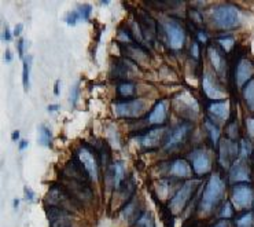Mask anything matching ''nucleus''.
Wrapping results in <instances>:
<instances>
[{
	"label": "nucleus",
	"instance_id": "423d86ee",
	"mask_svg": "<svg viewBox=\"0 0 254 227\" xmlns=\"http://www.w3.org/2000/svg\"><path fill=\"white\" fill-rule=\"evenodd\" d=\"M196 187H198V182L196 180H189V182H186L176 191V194L172 197L171 203H169V211H171V214H180L186 208V205L191 200V196L194 194Z\"/></svg>",
	"mask_w": 254,
	"mask_h": 227
},
{
	"label": "nucleus",
	"instance_id": "412c9836",
	"mask_svg": "<svg viewBox=\"0 0 254 227\" xmlns=\"http://www.w3.org/2000/svg\"><path fill=\"white\" fill-rule=\"evenodd\" d=\"M209 113L213 119H219L220 121H225L230 116V103L227 101L213 102L209 105Z\"/></svg>",
	"mask_w": 254,
	"mask_h": 227
},
{
	"label": "nucleus",
	"instance_id": "1a4fd4ad",
	"mask_svg": "<svg viewBox=\"0 0 254 227\" xmlns=\"http://www.w3.org/2000/svg\"><path fill=\"white\" fill-rule=\"evenodd\" d=\"M173 105L179 113L186 119L192 120L198 114V102L190 92H182L173 101Z\"/></svg>",
	"mask_w": 254,
	"mask_h": 227
},
{
	"label": "nucleus",
	"instance_id": "a878e982",
	"mask_svg": "<svg viewBox=\"0 0 254 227\" xmlns=\"http://www.w3.org/2000/svg\"><path fill=\"white\" fill-rule=\"evenodd\" d=\"M205 127H206L207 132H209V137H210V141H212L213 146L217 148V145L220 144V128L217 127V124L212 123L210 120H206V121H205Z\"/></svg>",
	"mask_w": 254,
	"mask_h": 227
},
{
	"label": "nucleus",
	"instance_id": "0eeeda50",
	"mask_svg": "<svg viewBox=\"0 0 254 227\" xmlns=\"http://www.w3.org/2000/svg\"><path fill=\"white\" fill-rule=\"evenodd\" d=\"M76 158L83 165V168L87 171L89 178L92 180H98L99 178V162L95 157L94 151L89 149L88 146H81L76 151Z\"/></svg>",
	"mask_w": 254,
	"mask_h": 227
},
{
	"label": "nucleus",
	"instance_id": "9d476101",
	"mask_svg": "<svg viewBox=\"0 0 254 227\" xmlns=\"http://www.w3.org/2000/svg\"><path fill=\"white\" fill-rule=\"evenodd\" d=\"M232 203L238 209H249L254 203L253 187L246 183L237 185L232 189Z\"/></svg>",
	"mask_w": 254,
	"mask_h": 227
},
{
	"label": "nucleus",
	"instance_id": "6ab92c4d",
	"mask_svg": "<svg viewBox=\"0 0 254 227\" xmlns=\"http://www.w3.org/2000/svg\"><path fill=\"white\" fill-rule=\"evenodd\" d=\"M166 117H168V102L158 101L148 114L147 121L151 126H161L166 121Z\"/></svg>",
	"mask_w": 254,
	"mask_h": 227
},
{
	"label": "nucleus",
	"instance_id": "2f4dec72",
	"mask_svg": "<svg viewBox=\"0 0 254 227\" xmlns=\"http://www.w3.org/2000/svg\"><path fill=\"white\" fill-rule=\"evenodd\" d=\"M91 6L89 4H83L81 7H78L77 8V12H78V15H80V21H87L89 18V15H91Z\"/></svg>",
	"mask_w": 254,
	"mask_h": 227
},
{
	"label": "nucleus",
	"instance_id": "72a5a7b5",
	"mask_svg": "<svg viewBox=\"0 0 254 227\" xmlns=\"http://www.w3.org/2000/svg\"><path fill=\"white\" fill-rule=\"evenodd\" d=\"M80 21V15H78V12L77 10H73V11L67 12L65 17V22L67 25H70V26H74Z\"/></svg>",
	"mask_w": 254,
	"mask_h": 227
},
{
	"label": "nucleus",
	"instance_id": "8fccbe9b",
	"mask_svg": "<svg viewBox=\"0 0 254 227\" xmlns=\"http://www.w3.org/2000/svg\"><path fill=\"white\" fill-rule=\"evenodd\" d=\"M6 60L8 61V62H11V61H12L11 51H6Z\"/></svg>",
	"mask_w": 254,
	"mask_h": 227
},
{
	"label": "nucleus",
	"instance_id": "e433bc0d",
	"mask_svg": "<svg viewBox=\"0 0 254 227\" xmlns=\"http://www.w3.org/2000/svg\"><path fill=\"white\" fill-rule=\"evenodd\" d=\"M78 92H80V90H78V85H73V88L70 90V103L71 106L74 108V105H76L77 99H78Z\"/></svg>",
	"mask_w": 254,
	"mask_h": 227
},
{
	"label": "nucleus",
	"instance_id": "f03ea898",
	"mask_svg": "<svg viewBox=\"0 0 254 227\" xmlns=\"http://www.w3.org/2000/svg\"><path fill=\"white\" fill-rule=\"evenodd\" d=\"M210 19L214 26L220 30L235 29L241 24V11L234 4H220L213 7Z\"/></svg>",
	"mask_w": 254,
	"mask_h": 227
},
{
	"label": "nucleus",
	"instance_id": "6e6552de",
	"mask_svg": "<svg viewBox=\"0 0 254 227\" xmlns=\"http://www.w3.org/2000/svg\"><path fill=\"white\" fill-rule=\"evenodd\" d=\"M191 130H192L191 123H189V121L182 123L168 135V138L165 139V144H164V149L166 151H172V150H176L178 148H180L189 139Z\"/></svg>",
	"mask_w": 254,
	"mask_h": 227
},
{
	"label": "nucleus",
	"instance_id": "4468645a",
	"mask_svg": "<svg viewBox=\"0 0 254 227\" xmlns=\"http://www.w3.org/2000/svg\"><path fill=\"white\" fill-rule=\"evenodd\" d=\"M164 135H165L164 128H153V130H150V131L143 134L142 137L139 138V145L142 146L143 149H155L162 144Z\"/></svg>",
	"mask_w": 254,
	"mask_h": 227
},
{
	"label": "nucleus",
	"instance_id": "c9c22d12",
	"mask_svg": "<svg viewBox=\"0 0 254 227\" xmlns=\"http://www.w3.org/2000/svg\"><path fill=\"white\" fill-rule=\"evenodd\" d=\"M238 130H239V127H238L237 121H232L231 124H228V128H227V134H228V137H230L231 141H235L238 137Z\"/></svg>",
	"mask_w": 254,
	"mask_h": 227
},
{
	"label": "nucleus",
	"instance_id": "58836bf2",
	"mask_svg": "<svg viewBox=\"0 0 254 227\" xmlns=\"http://www.w3.org/2000/svg\"><path fill=\"white\" fill-rule=\"evenodd\" d=\"M196 37H198V40L201 43H206L209 40V36H207V33L205 30H199V32H196Z\"/></svg>",
	"mask_w": 254,
	"mask_h": 227
},
{
	"label": "nucleus",
	"instance_id": "f8f14e48",
	"mask_svg": "<svg viewBox=\"0 0 254 227\" xmlns=\"http://www.w3.org/2000/svg\"><path fill=\"white\" fill-rule=\"evenodd\" d=\"M254 76V65L253 62L248 58L239 60L237 64V71H235V81L237 85L241 88L243 85H246L249 81L253 80Z\"/></svg>",
	"mask_w": 254,
	"mask_h": 227
},
{
	"label": "nucleus",
	"instance_id": "5701e85b",
	"mask_svg": "<svg viewBox=\"0 0 254 227\" xmlns=\"http://www.w3.org/2000/svg\"><path fill=\"white\" fill-rule=\"evenodd\" d=\"M37 141L39 144L44 148H51L53 145V132L47 126H39V132H37Z\"/></svg>",
	"mask_w": 254,
	"mask_h": 227
},
{
	"label": "nucleus",
	"instance_id": "393cba45",
	"mask_svg": "<svg viewBox=\"0 0 254 227\" xmlns=\"http://www.w3.org/2000/svg\"><path fill=\"white\" fill-rule=\"evenodd\" d=\"M136 92V87L133 83H129V81H123L117 85V94H119L121 98H129V96H133Z\"/></svg>",
	"mask_w": 254,
	"mask_h": 227
},
{
	"label": "nucleus",
	"instance_id": "cd10ccee",
	"mask_svg": "<svg viewBox=\"0 0 254 227\" xmlns=\"http://www.w3.org/2000/svg\"><path fill=\"white\" fill-rule=\"evenodd\" d=\"M132 227H154V218L151 212H144L142 216L133 223Z\"/></svg>",
	"mask_w": 254,
	"mask_h": 227
},
{
	"label": "nucleus",
	"instance_id": "a19ab883",
	"mask_svg": "<svg viewBox=\"0 0 254 227\" xmlns=\"http://www.w3.org/2000/svg\"><path fill=\"white\" fill-rule=\"evenodd\" d=\"M191 54H192V57H194L195 60H199V46H198V43H194V44H192Z\"/></svg>",
	"mask_w": 254,
	"mask_h": 227
},
{
	"label": "nucleus",
	"instance_id": "09e8293b",
	"mask_svg": "<svg viewBox=\"0 0 254 227\" xmlns=\"http://www.w3.org/2000/svg\"><path fill=\"white\" fill-rule=\"evenodd\" d=\"M60 84H61L60 80H58V81L55 83V90H54V92H55V95H60Z\"/></svg>",
	"mask_w": 254,
	"mask_h": 227
},
{
	"label": "nucleus",
	"instance_id": "79ce46f5",
	"mask_svg": "<svg viewBox=\"0 0 254 227\" xmlns=\"http://www.w3.org/2000/svg\"><path fill=\"white\" fill-rule=\"evenodd\" d=\"M3 40L4 42H10L11 40V30L8 29V28H6L4 32H3Z\"/></svg>",
	"mask_w": 254,
	"mask_h": 227
},
{
	"label": "nucleus",
	"instance_id": "4be33fe9",
	"mask_svg": "<svg viewBox=\"0 0 254 227\" xmlns=\"http://www.w3.org/2000/svg\"><path fill=\"white\" fill-rule=\"evenodd\" d=\"M171 173L172 175H175V176H178V178H186V176H189L190 167L189 164H187V161H186V160H182V158L175 160L171 165Z\"/></svg>",
	"mask_w": 254,
	"mask_h": 227
},
{
	"label": "nucleus",
	"instance_id": "f257e3e1",
	"mask_svg": "<svg viewBox=\"0 0 254 227\" xmlns=\"http://www.w3.org/2000/svg\"><path fill=\"white\" fill-rule=\"evenodd\" d=\"M224 180L221 179L219 173H212L202 194L201 205H199L202 212H212L213 209L221 203V200L224 197Z\"/></svg>",
	"mask_w": 254,
	"mask_h": 227
},
{
	"label": "nucleus",
	"instance_id": "7c9ffc66",
	"mask_svg": "<svg viewBox=\"0 0 254 227\" xmlns=\"http://www.w3.org/2000/svg\"><path fill=\"white\" fill-rule=\"evenodd\" d=\"M234 44H235V40L231 36H224L219 39V46L224 50L225 53H230L234 47Z\"/></svg>",
	"mask_w": 254,
	"mask_h": 227
},
{
	"label": "nucleus",
	"instance_id": "a211bd4d",
	"mask_svg": "<svg viewBox=\"0 0 254 227\" xmlns=\"http://www.w3.org/2000/svg\"><path fill=\"white\" fill-rule=\"evenodd\" d=\"M106 182H109V185L114 187V189H120L121 183L125 178V167L124 162L117 161L113 164L112 167L109 168V171L106 173Z\"/></svg>",
	"mask_w": 254,
	"mask_h": 227
},
{
	"label": "nucleus",
	"instance_id": "c85d7f7f",
	"mask_svg": "<svg viewBox=\"0 0 254 227\" xmlns=\"http://www.w3.org/2000/svg\"><path fill=\"white\" fill-rule=\"evenodd\" d=\"M237 227H254V214L248 212L237 221Z\"/></svg>",
	"mask_w": 254,
	"mask_h": 227
},
{
	"label": "nucleus",
	"instance_id": "4c0bfd02",
	"mask_svg": "<svg viewBox=\"0 0 254 227\" xmlns=\"http://www.w3.org/2000/svg\"><path fill=\"white\" fill-rule=\"evenodd\" d=\"M246 128H248L249 137L253 138L254 137V117H249V119L246 120Z\"/></svg>",
	"mask_w": 254,
	"mask_h": 227
},
{
	"label": "nucleus",
	"instance_id": "c03bdc74",
	"mask_svg": "<svg viewBox=\"0 0 254 227\" xmlns=\"http://www.w3.org/2000/svg\"><path fill=\"white\" fill-rule=\"evenodd\" d=\"M22 29H24V25H22V24L15 25V29H14V35H15V36H19V35L22 33Z\"/></svg>",
	"mask_w": 254,
	"mask_h": 227
},
{
	"label": "nucleus",
	"instance_id": "aec40b11",
	"mask_svg": "<svg viewBox=\"0 0 254 227\" xmlns=\"http://www.w3.org/2000/svg\"><path fill=\"white\" fill-rule=\"evenodd\" d=\"M207 55H209V60L212 62L216 73L219 75L220 77H224L225 72H227V62H225L224 57L220 54L219 50L216 47H213V46L207 48Z\"/></svg>",
	"mask_w": 254,
	"mask_h": 227
},
{
	"label": "nucleus",
	"instance_id": "39448f33",
	"mask_svg": "<svg viewBox=\"0 0 254 227\" xmlns=\"http://www.w3.org/2000/svg\"><path fill=\"white\" fill-rule=\"evenodd\" d=\"M162 29L165 33L166 42L172 50H180L186 42V30L183 25L176 19H166L162 22Z\"/></svg>",
	"mask_w": 254,
	"mask_h": 227
},
{
	"label": "nucleus",
	"instance_id": "ea45409f",
	"mask_svg": "<svg viewBox=\"0 0 254 227\" xmlns=\"http://www.w3.org/2000/svg\"><path fill=\"white\" fill-rule=\"evenodd\" d=\"M25 194H26V200L33 203L35 201V191L30 190L29 187H25Z\"/></svg>",
	"mask_w": 254,
	"mask_h": 227
},
{
	"label": "nucleus",
	"instance_id": "dca6fc26",
	"mask_svg": "<svg viewBox=\"0 0 254 227\" xmlns=\"http://www.w3.org/2000/svg\"><path fill=\"white\" fill-rule=\"evenodd\" d=\"M202 85H203V92L205 95L212 99V101H224L225 99V92L220 88L217 84L214 83L212 75L210 73H205L203 78H202Z\"/></svg>",
	"mask_w": 254,
	"mask_h": 227
},
{
	"label": "nucleus",
	"instance_id": "37998d69",
	"mask_svg": "<svg viewBox=\"0 0 254 227\" xmlns=\"http://www.w3.org/2000/svg\"><path fill=\"white\" fill-rule=\"evenodd\" d=\"M24 51H25V40H19V42H18V53H19L21 57L24 55Z\"/></svg>",
	"mask_w": 254,
	"mask_h": 227
},
{
	"label": "nucleus",
	"instance_id": "20e7f679",
	"mask_svg": "<svg viewBox=\"0 0 254 227\" xmlns=\"http://www.w3.org/2000/svg\"><path fill=\"white\" fill-rule=\"evenodd\" d=\"M113 109H114V114L120 119H136L146 112V102L140 98L116 102L113 105Z\"/></svg>",
	"mask_w": 254,
	"mask_h": 227
},
{
	"label": "nucleus",
	"instance_id": "7ed1b4c3",
	"mask_svg": "<svg viewBox=\"0 0 254 227\" xmlns=\"http://www.w3.org/2000/svg\"><path fill=\"white\" fill-rule=\"evenodd\" d=\"M46 203L50 207H57V208L64 209L67 212L73 211L76 208V205H78L76 200L69 194V191L61 185L51 186V189L47 193V197H46Z\"/></svg>",
	"mask_w": 254,
	"mask_h": 227
},
{
	"label": "nucleus",
	"instance_id": "49530a36",
	"mask_svg": "<svg viewBox=\"0 0 254 227\" xmlns=\"http://www.w3.org/2000/svg\"><path fill=\"white\" fill-rule=\"evenodd\" d=\"M26 148H28V141H21V142H19V150H25L26 149Z\"/></svg>",
	"mask_w": 254,
	"mask_h": 227
},
{
	"label": "nucleus",
	"instance_id": "ddd939ff",
	"mask_svg": "<svg viewBox=\"0 0 254 227\" xmlns=\"http://www.w3.org/2000/svg\"><path fill=\"white\" fill-rule=\"evenodd\" d=\"M137 24L142 29L143 37L144 40H148V42H154L155 40V36H157V25L154 22V19L148 15L147 12L139 11L137 12Z\"/></svg>",
	"mask_w": 254,
	"mask_h": 227
},
{
	"label": "nucleus",
	"instance_id": "bb28decb",
	"mask_svg": "<svg viewBox=\"0 0 254 227\" xmlns=\"http://www.w3.org/2000/svg\"><path fill=\"white\" fill-rule=\"evenodd\" d=\"M243 98H245V102L248 103L249 109L252 112H254V78L245 85V88H243Z\"/></svg>",
	"mask_w": 254,
	"mask_h": 227
},
{
	"label": "nucleus",
	"instance_id": "f704fd0d",
	"mask_svg": "<svg viewBox=\"0 0 254 227\" xmlns=\"http://www.w3.org/2000/svg\"><path fill=\"white\" fill-rule=\"evenodd\" d=\"M232 215H234V209H232V205H231V203H225L224 207L221 208V212H220V218H223V219H230V218H232Z\"/></svg>",
	"mask_w": 254,
	"mask_h": 227
},
{
	"label": "nucleus",
	"instance_id": "2eb2a0df",
	"mask_svg": "<svg viewBox=\"0 0 254 227\" xmlns=\"http://www.w3.org/2000/svg\"><path fill=\"white\" fill-rule=\"evenodd\" d=\"M230 182L231 183H245V182H250V168L245 160L241 161H235L230 168Z\"/></svg>",
	"mask_w": 254,
	"mask_h": 227
},
{
	"label": "nucleus",
	"instance_id": "a18cd8bd",
	"mask_svg": "<svg viewBox=\"0 0 254 227\" xmlns=\"http://www.w3.org/2000/svg\"><path fill=\"white\" fill-rule=\"evenodd\" d=\"M214 227H231V225H230V222L223 219V221H220L217 225H214Z\"/></svg>",
	"mask_w": 254,
	"mask_h": 227
},
{
	"label": "nucleus",
	"instance_id": "9b49d317",
	"mask_svg": "<svg viewBox=\"0 0 254 227\" xmlns=\"http://www.w3.org/2000/svg\"><path fill=\"white\" fill-rule=\"evenodd\" d=\"M239 155V145L231 139H223L219 145V161L221 167L228 168Z\"/></svg>",
	"mask_w": 254,
	"mask_h": 227
},
{
	"label": "nucleus",
	"instance_id": "de8ad7c7",
	"mask_svg": "<svg viewBox=\"0 0 254 227\" xmlns=\"http://www.w3.org/2000/svg\"><path fill=\"white\" fill-rule=\"evenodd\" d=\"M60 109V105H50L48 106V112H57Z\"/></svg>",
	"mask_w": 254,
	"mask_h": 227
},
{
	"label": "nucleus",
	"instance_id": "b1692460",
	"mask_svg": "<svg viewBox=\"0 0 254 227\" xmlns=\"http://www.w3.org/2000/svg\"><path fill=\"white\" fill-rule=\"evenodd\" d=\"M139 205H137V203H136V200H132V201H129L128 203V205L125 207L123 211H121V215L124 216L125 219H133V218H140V214H139V208H137Z\"/></svg>",
	"mask_w": 254,
	"mask_h": 227
},
{
	"label": "nucleus",
	"instance_id": "3c124183",
	"mask_svg": "<svg viewBox=\"0 0 254 227\" xmlns=\"http://www.w3.org/2000/svg\"><path fill=\"white\" fill-rule=\"evenodd\" d=\"M12 141H17L18 138H19V131H14L12 132Z\"/></svg>",
	"mask_w": 254,
	"mask_h": 227
},
{
	"label": "nucleus",
	"instance_id": "473e14b6",
	"mask_svg": "<svg viewBox=\"0 0 254 227\" xmlns=\"http://www.w3.org/2000/svg\"><path fill=\"white\" fill-rule=\"evenodd\" d=\"M239 151H241V157H242L243 160L252 153V145H250L248 139H242L241 141V150Z\"/></svg>",
	"mask_w": 254,
	"mask_h": 227
},
{
	"label": "nucleus",
	"instance_id": "c756f323",
	"mask_svg": "<svg viewBox=\"0 0 254 227\" xmlns=\"http://www.w3.org/2000/svg\"><path fill=\"white\" fill-rule=\"evenodd\" d=\"M30 60L29 58H25L24 60V71H22V83H24V88L26 91L29 90L30 85Z\"/></svg>",
	"mask_w": 254,
	"mask_h": 227
},
{
	"label": "nucleus",
	"instance_id": "f3484780",
	"mask_svg": "<svg viewBox=\"0 0 254 227\" xmlns=\"http://www.w3.org/2000/svg\"><path fill=\"white\" fill-rule=\"evenodd\" d=\"M191 158H192V168H194V172L196 175L203 176L207 172H210L212 161H210V157L205 150H195Z\"/></svg>",
	"mask_w": 254,
	"mask_h": 227
}]
</instances>
